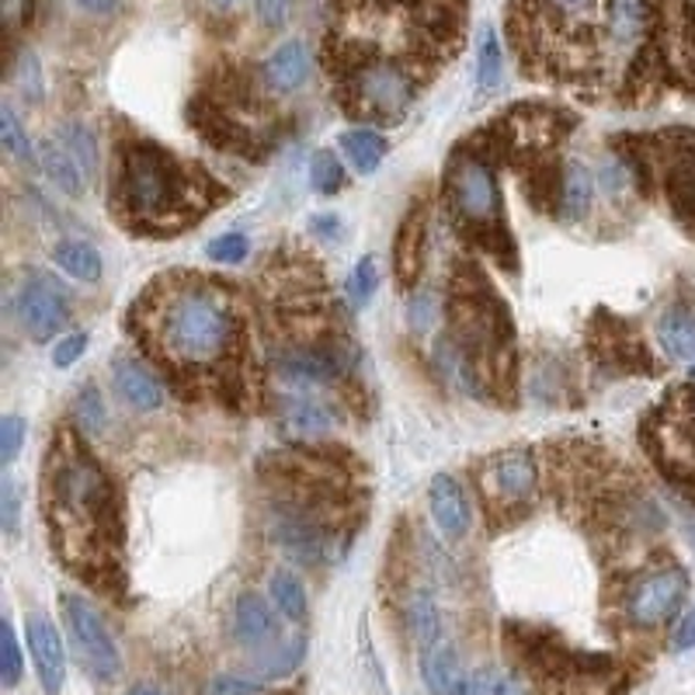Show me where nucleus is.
I'll use <instances>...</instances> for the list:
<instances>
[{
  "label": "nucleus",
  "instance_id": "nucleus-1",
  "mask_svg": "<svg viewBox=\"0 0 695 695\" xmlns=\"http://www.w3.org/2000/svg\"><path fill=\"white\" fill-rule=\"evenodd\" d=\"M143 341L174 372L219 376L241 351L237 306L205 278L174 275L157 282L140 310Z\"/></svg>",
  "mask_w": 695,
  "mask_h": 695
},
{
  "label": "nucleus",
  "instance_id": "nucleus-2",
  "mask_svg": "<svg viewBox=\"0 0 695 695\" xmlns=\"http://www.w3.org/2000/svg\"><path fill=\"white\" fill-rule=\"evenodd\" d=\"M112 501V480L101 462L70 435L60 439L45 467V514L53 525V550L81 578H112V550L119 543Z\"/></svg>",
  "mask_w": 695,
  "mask_h": 695
},
{
  "label": "nucleus",
  "instance_id": "nucleus-3",
  "mask_svg": "<svg viewBox=\"0 0 695 695\" xmlns=\"http://www.w3.org/2000/svg\"><path fill=\"white\" fill-rule=\"evenodd\" d=\"M115 198L122 216L140 229H177L198 219V185L192 171L174 153L146 140L125 146Z\"/></svg>",
  "mask_w": 695,
  "mask_h": 695
},
{
  "label": "nucleus",
  "instance_id": "nucleus-4",
  "mask_svg": "<svg viewBox=\"0 0 695 695\" xmlns=\"http://www.w3.org/2000/svg\"><path fill=\"white\" fill-rule=\"evenodd\" d=\"M348 112L369 122H397L418 101V76L394 60H362L345 70Z\"/></svg>",
  "mask_w": 695,
  "mask_h": 695
},
{
  "label": "nucleus",
  "instance_id": "nucleus-5",
  "mask_svg": "<svg viewBox=\"0 0 695 695\" xmlns=\"http://www.w3.org/2000/svg\"><path fill=\"white\" fill-rule=\"evenodd\" d=\"M449 205L462 226L470 229H494L501 219V188L498 174L483 157H456L449 167Z\"/></svg>",
  "mask_w": 695,
  "mask_h": 695
},
{
  "label": "nucleus",
  "instance_id": "nucleus-6",
  "mask_svg": "<svg viewBox=\"0 0 695 695\" xmlns=\"http://www.w3.org/2000/svg\"><path fill=\"white\" fill-rule=\"evenodd\" d=\"M63 620L73 640V651L81 657V664L98 678V682H112L122 672V657H119V643L105 620L98 615L91 602L81 595H63Z\"/></svg>",
  "mask_w": 695,
  "mask_h": 695
},
{
  "label": "nucleus",
  "instance_id": "nucleus-7",
  "mask_svg": "<svg viewBox=\"0 0 695 695\" xmlns=\"http://www.w3.org/2000/svg\"><path fill=\"white\" fill-rule=\"evenodd\" d=\"M539 473L535 459L525 449H508L494 459H487L480 470V491L494 514H519L535 498Z\"/></svg>",
  "mask_w": 695,
  "mask_h": 695
},
{
  "label": "nucleus",
  "instance_id": "nucleus-8",
  "mask_svg": "<svg viewBox=\"0 0 695 695\" xmlns=\"http://www.w3.org/2000/svg\"><path fill=\"white\" fill-rule=\"evenodd\" d=\"M14 314H18L21 330L29 334L32 341L45 345L70 324V299L57 278L29 275L14 296Z\"/></svg>",
  "mask_w": 695,
  "mask_h": 695
},
{
  "label": "nucleus",
  "instance_id": "nucleus-9",
  "mask_svg": "<svg viewBox=\"0 0 695 695\" xmlns=\"http://www.w3.org/2000/svg\"><path fill=\"white\" fill-rule=\"evenodd\" d=\"M688 595V578L678 568H661L651 571L647 578H640L630 595H626V615L630 623L640 630H654L664 626L667 620H675V612L682 609Z\"/></svg>",
  "mask_w": 695,
  "mask_h": 695
},
{
  "label": "nucleus",
  "instance_id": "nucleus-10",
  "mask_svg": "<svg viewBox=\"0 0 695 695\" xmlns=\"http://www.w3.org/2000/svg\"><path fill=\"white\" fill-rule=\"evenodd\" d=\"M275 369L289 386L306 390V386H327L338 376H345L348 358L338 345H299V348L282 351Z\"/></svg>",
  "mask_w": 695,
  "mask_h": 695
},
{
  "label": "nucleus",
  "instance_id": "nucleus-11",
  "mask_svg": "<svg viewBox=\"0 0 695 695\" xmlns=\"http://www.w3.org/2000/svg\"><path fill=\"white\" fill-rule=\"evenodd\" d=\"M272 539H275L278 550L286 553L293 563H299V568H317V563L324 560V550H327L324 529L317 525L314 514H306L299 508H282V511H275V519H272Z\"/></svg>",
  "mask_w": 695,
  "mask_h": 695
},
{
  "label": "nucleus",
  "instance_id": "nucleus-12",
  "mask_svg": "<svg viewBox=\"0 0 695 695\" xmlns=\"http://www.w3.org/2000/svg\"><path fill=\"white\" fill-rule=\"evenodd\" d=\"M612 0H532V18L543 32H560L581 42L595 32V24Z\"/></svg>",
  "mask_w": 695,
  "mask_h": 695
},
{
  "label": "nucleus",
  "instance_id": "nucleus-13",
  "mask_svg": "<svg viewBox=\"0 0 695 695\" xmlns=\"http://www.w3.org/2000/svg\"><path fill=\"white\" fill-rule=\"evenodd\" d=\"M24 633H29V651L35 661L39 682L49 695H60L63 682H67V651H63V636L60 630L45 620V615H29L24 623Z\"/></svg>",
  "mask_w": 695,
  "mask_h": 695
},
{
  "label": "nucleus",
  "instance_id": "nucleus-14",
  "mask_svg": "<svg viewBox=\"0 0 695 695\" xmlns=\"http://www.w3.org/2000/svg\"><path fill=\"white\" fill-rule=\"evenodd\" d=\"M428 508H431V519L439 525V532L446 539H462L470 529V501H467V491H462V483L449 473H439L431 477L428 483Z\"/></svg>",
  "mask_w": 695,
  "mask_h": 695
},
{
  "label": "nucleus",
  "instance_id": "nucleus-15",
  "mask_svg": "<svg viewBox=\"0 0 695 695\" xmlns=\"http://www.w3.org/2000/svg\"><path fill=\"white\" fill-rule=\"evenodd\" d=\"M112 376H115V390L119 397L129 403L143 410V415H150V410H157L164 403V386L161 379L153 376L140 358H115L112 366Z\"/></svg>",
  "mask_w": 695,
  "mask_h": 695
},
{
  "label": "nucleus",
  "instance_id": "nucleus-16",
  "mask_svg": "<svg viewBox=\"0 0 695 695\" xmlns=\"http://www.w3.org/2000/svg\"><path fill=\"white\" fill-rule=\"evenodd\" d=\"M262 76L272 94H293L306 84V76H310V49L303 42H282L275 53L265 60L262 67Z\"/></svg>",
  "mask_w": 695,
  "mask_h": 695
},
{
  "label": "nucleus",
  "instance_id": "nucleus-17",
  "mask_svg": "<svg viewBox=\"0 0 695 695\" xmlns=\"http://www.w3.org/2000/svg\"><path fill=\"white\" fill-rule=\"evenodd\" d=\"M657 345L675 362H695V306L675 303L657 320Z\"/></svg>",
  "mask_w": 695,
  "mask_h": 695
},
{
  "label": "nucleus",
  "instance_id": "nucleus-18",
  "mask_svg": "<svg viewBox=\"0 0 695 695\" xmlns=\"http://www.w3.org/2000/svg\"><path fill=\"white\" fill-rule=\"evenodd\" d=\"M234 636L244 647H268L278 636L275 612L262 595H241L234 605Z\"/></svg>",
  "mask_w": 695,
  "mask_h": 695
},
{
  "label": "nucleus",
  "instance_id": "nucleus-19",
  "mask_svg": "<svg viewBox=\"0 0 695 695\" xmlns=\"http://www.w3.org/2000/svg\"><path fill=\"white\" fill-rule=\"evenodd\" d=\"M278 421L289 435H296V439H320V435L334 431V425H338V418H334V410L327 403L306 400V397L282 403Z\"/></svg>",
  "mask_w": 695,
  "mask_h": 695
},
{
  "label": "nucleus",
  "instance_id": "nucleus-20",
  "mask_svg": "<svg viewBox=\"0 0 695 695\" xmlns=\"http://www.w3.org/2000/svg\"><path fill=\"white\" fill-rule=\"evenodd\" d=\"M403 620H407L410 640L418 643L421 654L442 643V612H439V602H435L431 591H415V595L407 599Z\"/></svg>",
  "mask_w": 695,
  "mask_h": 695
},
{
  "label": "nucleus",
  "instance_id": "nucleus-21",
  "mask_svg": "<svg viewBox=\"0 0 695 695\" xmlns=\"http://www.w3.org/2000/svg\"><path fill=\"white\" fill-rule=\"evenodd\" d=\"M462 675H467V667H462L459 654L449 647V643H439V647L425 651V657H421V678H425V685L435 695H456Z\"/></svg>",
  "mask_w": 695,
  "mask_h": 695
},
{
  "label": "nucleus",
  "instance_id": "nucleus-22",
  "mask_svg": "<svg viewBox=\"0 0 695 695\" xmlns=\"http://www.w3.org/2000/svg\"><path fill=\"white\" fill-rule=\"evenodd\" d=\"M341 153L348 157V164L358 171V174H372L379 171L386 150H390V143H386V136H379L376 129L369 125H358V129H348V133H341L338 140Z\"/></svg>",
  "mask_w": 695,
  "mask_h": 695
},
{
  "label": "nucleus",
  "instance_id": "nucleus-23",
  "mask_svg": "<svg viewBox=\"0 0 695 695\" xmlns=\"http://www.w3.org/2000/svg\"><path fill=\"white\" fill-rule=\"evenodd\" d=\"M421 237H425V213L421 209H410L407 219L400 223V234H397V247H394V262H397V275L403 286L418 278L421 272Z\"/></svg>",
  "mask_w": 695,
  "mask_h": 695
},
{
  "label": "nucleus",
  "instance_id": "nucleus-24",
  "mask_svg": "<svg viewBox=\"0 0 695 695\" xmlns=\"http://www.w3.org/2000/svg\"><path fill=\"white\" fill-rule=\"evenodd\" d=\"M39 167L45 171V177L53 182L67 198H81L84 195V171L76 167V161L57 143H42L39 150Z\"/></svg>",
  "mask_w": 695,
  "mask_h": 695
},
{
  "label": "nucleus",
  "instance_id": "nucleus-25",
  "mask_svg": "<svg viewBox=\"0 0 695 695\" xmlns=\"http://www.w3.org/2000/svg\"><path fill=\"white\" fill-rule=\"evenodd\" d=\"M53 262L63 275L76 278V282H98L101 278V268H105V262H101V254L94 244H84V241H60L53 247Z\"/></svg>",
  "mask_w": 695,
  "mask_h": 695
},
{
  "label": "nucleus",
  "instance_id": "nucleus-26",
  "mask_svg": "<svg viewBox=\"0 0 695 695\" xmlns=\"http://www.w3.org/2000/svg\"><path fill=\"white\" fill-rule=\"evenodd\" d=\"M595 174H591L584 164H568L563 171V185H560V209L568 219H581L591 202H595Z\"/></svg>",
  "mask_w": 695,
  "mask_h": 695
},
{
  "label": "nucleus",
  "instance_id": "nucleus-27",
  "mask_svg": "<svg viewBox=\"0 0 695 695\" xmlns=\"http://www.w3.org/2000/svg\"><path fill=\"white\" fill-rule=\"evenodd\" d=\"M501 76H504V53H501V39L491 24H480L477 32V88L487 94V91H498L501 88Z\"/></svg>",
  "mask_w": 695,
  "mask_h": 695
},
{
  "label": "nucleus",
  "instance_id": "nucleus-28",
  "mask_svg": "<svg viewBox=\"0 0 695 695\" xmlns=\"http://www.w3.org/2000/svg\"><path fill=\"white\" fill-rule=\"evenodd\" d=\"M268 591H272L275 609H278L282 615H286L289 623H303V620H306V612H310V602H306V587L299 584L296 574H289V571H275Z\"/></svg>",
  "mask_w": 695,
  "mask_h": 695
},
{
  "label": "nucleus",
  "instance_id": "nucleus-29",
  "mask_svg": "<svg viewBox=\"0 0 695 695\" xmlns=\"http://www.w3.org/2000/svg\"><path fill=\"white\" fill-rule=\"evenodd\" d=\"M60 146L70 153V157L76 161V167H81L84 177L91 182V177L98 174V164H101V157H98V140H94L91 129H84L81 122L63 125L60 129Z\"/></svg>",
  "mask_w": 695,
  "mask_h": 695
},
{
  "label": "nucleus",
  "instance_id": "nucleus-30",
  "mask_svg": "<svg viewBox=\"0 0 695 695\" xmlns=\"http://www.w3.org/2000/svg\"><path fill=\"white\" fill-rule=\"evenodd\" d=\"M0 146H4V153L18 164H39L35 146L29 140V129L21 125V119L14 115V109L8 105V101L0 105Z\"/></svg>",
  "mask_w": 695,
  "mask_h": 695
},
{
  "label": "nucleus",
  "instance_id": "nucleus-31",
  "mask_svg": "<svg viewBox=\"0 0 695 695\" xmlns=\"http://www.w3.org/2000/svg\"><path fill=\"white\" fill-rule=\"evenodd\" d=\"M456 695H529L508 672H494V667H480V672H467L456 688Z\"/></svg>",
  "mask_w": 695,
  "mask_h": 695
},
{
  "label": "nucleus",
  "instance_id": "nucleus-32",
  "mask_svg": "<svg viewBox=\"0 0 695 695\" xmlns=\"http://www.w3.org/2000/svg\"><path fill=\"white\" fill-rule=\"evenodd\" d=\"M303 654H306V640L293 636V640L282 643V647L268 651L265 657H257L254 667H257V675H262V678H278V675H289L293 667H299Z\"/></svg>",
  "mask_w": 695,
  "mask_h": 695
},
{
  "label": "nucleus",
  "instance_id": "nucleus-33",
  "mask_svg": "<svg viewBox=\"0 0 695 695\" xmlns=\"http://www.w3.org/2000/svg\"><path fill=\"white\" fill-rule=\"evenodd\" d=\"M310 182L320 195H338L345 188V167L341 157H334L330 150H317L310 161Z\"/></svg>",
  "mask_w": 695,
  "mask_h": 695
},
{
  "label": "nucleus",
  "instance_id": "nucleus-34",
  "mask_svg": "<svg viewBox=\"0 0 695 695\" xmlns=\"http://www.w3.org/2000/svg\"><path fill=\"white\" fill-rule=\"evenodd\" d=\"M14 88L21 91L24 101H32V105H39L42 94H45V88H42V67H39V57L32 53V49H21V53H18Z\"/></svg>",
  "mask_w": 695,
  "mask_h": 695
},
{
  "label": "nucleus",
  "instance_id": "nucleus-35",
  "mask_svg": "<svg viewBox=\"0 0 695 695\" xmlns=\"http://www.w3.org/2000/svg\"><path fill=\"white\" fill-rule=\"evenodd\" d=\"M73 415H76V425H81L84 435H98L105 428V400H101L98 386H84L81 394H76V403H73Z\"/></svg>",
  "mask_w": 695,
  "mask_h": 695
},
{
  "label": "nucleus",
  "instance_id": "nucleus-36",
  "mask_svg": "<svg viewBox=\"0 0 695 695\" xmlns=\"http://www.w3.org/2000/svg\"><path fill=\"white\" fill-rule=\"evenodd\" d=\"M376 289H379V268H376V257L366 254L348 275V296H351L355 306H369Z\"/></svg>",
  "mask_w": 695,
  "mask_h": 695
},
{
  "label": "nucleus",
  "instance_id": "nucleus-37",
  "mask_svg": "<svg viewBox=\"0 0 695 695\" xmlns=\"http://www.w3.org/2000/svg\"><path fill=\"white\" fill-rule=\"evenodd\" d=\"M21 678V651H18V636L14 626L4 623L0 626V685L14 688Z\"/></svg>",
  "mask_w": 695,
  "mask_h": 695
},
{
  "label": "nucleus",
  "instance_id": "nucleus-38",
  "mask_svg": "<svg viewBox=\"0 0 695 695\" xmlns=\"http://www.w3.org/2000/svg\"><path fill=\"white\" fill-rule=\"evenodd\" d=\"M251 244L244 234H219L209 241V247H205V254H209V262L216 265H241L244 257H247Z\"/></svg>",
  "mask_w": 695,
  "mask_h": 695
},
{
  "label": "nucleus",
  "instance_id": "nucleus-39",
  "mask_svg": "<svg viewBox=\"0 0 695 695\" xmlns=\"http://www.w3.org/2000/svg\"><path fill=\"white\" fill-rule=\"evenodd\" d=\"M24 431H29L24 418H18V415L0 418V462H4V467H11V462L18 459V452L24 446Z\"/></svg>",
  "mask_w": 695,
  "mask_h": 695
},
{
  "label": "nucleus",
  "instance_id": "nucleus-40",
  "mask_svg": "<svg viewBox=\"0 0 695 695\" xmlns=\"http://www.w3.org/2000/svg\"><path fill=\"white\" fill-rule=\"evenodd\" d=\"M205 695H265V685L241 675H216L205 685Z\"/></svg>",
  "mask_w": 695,
  "mask_h": 695
},
{
  "label": "nucleus",
  "instance_id": "nucleus-41",
  "mask_svg": "<svg viewBox=\"0 0 695 695\" xmlns=\"http://www.w3.org/2000/svg\"><path fill=\"white\" fill-rule=\"evenodd\" d=\"M296 0H254V14L262 18L265 29H282L289 21Z\"/></svg>",
  "mask_w": 695,
  "mask_h": 695
},
{
  "label": "nucleus",
  "instance_id": "nucleus-42",
  "mask_svg": "<svg viewBox=\"0 0 695 695\" xmlns=\"http://www.w3.org/2000/svg\"><path fill=\"white\" fill-rule=\"evenodd\" d=\"M0 525H4L8 535L18 532V487L11 477L0 480Z\"/></svg>",
  "mask_w": 695,
  "mask_h": 695
},
{
  "label": "nucleus",
  "instance_id": "nucleus-43",
  "mask_svg": "<svg viewBox=\"0 0 695 695\" xmlns=\"http://www.w3.org/2000/svg\"><path fill=\"white\" fill-rule=\"evenodd\" d=\"M84 348H88V334H70V338L57 341L53 366H57V369H70V366L76 362V358L84 355Z\"/></svg>",
  "mask_w": 695,
  "mask_h": 695
},
{
  "label": "nucleus",
  "instance_id": "nucleus-44",
  "mask_svg": "<svg viewBox=\"0 0 695 695\" xmlns=\"http://www.w3.org/2000/svg\"><path fill=\"white\" fill-rule=\"evenodd\" d=\"M435 314H439V303H435L428 293L415 296V299H410V306H407V320L415 324L418 330H428L435 324Z\"/></svg>",
  "mask_w": 695,
  "mask_h": 695
},
{
  "label": "nucleus",
  "instance_id": "nucleus-45",
  "mask_svg": "<svg viewBox=\"0 0 695 695\" xmlns=\"http://www.w3.org/2000/svg\"><path fill=\"white\" fill-rule=\"evenodd\" d=\"M672 647L675 651H692L695 647V609L682 615V623L675 626V636H672Z\"/></svg>",
  "mask_w": 695,
  "mask_h": 695
},
{
  "label": "nucleus",
  "instance_id": "nucleus-46",
  "mask_svg": "<svg viewBox=\"0 0 695 695\" xmlns=\"http://www.w3.org/2000/svg\"><path fill=\"white\" fill-rule=\"evenodd\" d=\"M76 4H81L84 11H91V14H109L115 8V0H76Z\"/></svg>",
  "mask_w": 695,
  "mask_h": 695
},
{
  "label": "nucleus",
  "instance_id": "nucleus-47",
  "mask_svg": "<svg viewBox=\"0 0 695 695\" xmlns=\"http://www.w3.org/2000/svg\"><path fill=\"white\" fill-rule=\"evenodd\" d=\"M129 695H161V692L150 685H136V688H129Z\"/></svg>",
  "mask_w": 695,
  "mask_h": 695
},
{
  "label": "nucleus",
  "instance_id": "nucleus-48",
  "mask_svg": "<svg viewBox=\"0 0 695 695\" xmlns=\"http://www.w3.org/2000/svg\"><path fill=\"white\" fill-rule=\"evenodd\" d=\"M213 4H216V8H229V4H234V0H213Z\"/></svg>",
  "mask_w": 695,
  "mask_h": 695
},
{
  "label": "nucleus",
  "instance_id": "nucleus-49",
  "mask_svg": "<svg viewBox=\"0 0 695 695\" xmlns=\"http://www.w3.org/2000/svg\"><path fill=\"white\" fill-rule=\"evenodd\" d=\"M688 379H695V362H692V369H688Z\"/></svg>",
  "mask_w": 695,
  "mask_h": 695
},
{
  "label": "nucleus",
  "instance_id": "nucleus-50",
  "mask_svg": "<svg viewBox=\"0 0 695 695\" xmlns=\"http://www.w3.org/2000/svg\"><path fill=\"white\" fill-rule=\"evenodd\" d=\"M692 415H695V394H692Z\"/></svg>",
  "mask_w": 695,
  "mask_h": 695
},
{
  "label": "nucleus",
  "instance_id": "nucleus-51",
  "mask_svg": "<svg viewBox=\"0 0 695 695\" xmlns=\"http://www.w3.org/2000/svg\"><path fill=\"white\" fill-rule=\"evenodd\" d=\"M692 539H695V529H692Z\"/></svg>",
  "mask_w": 695,
  "mask_h": 695
}]
</instances>
